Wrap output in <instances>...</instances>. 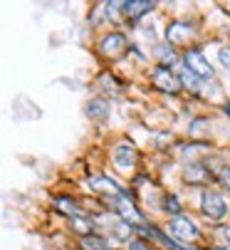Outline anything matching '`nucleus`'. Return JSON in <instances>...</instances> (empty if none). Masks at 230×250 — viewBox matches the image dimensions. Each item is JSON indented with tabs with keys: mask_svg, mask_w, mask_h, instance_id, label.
<instances>
[{
	"mask_svg": "<svg viewBox=\"0 0 230 250\" xmlns=\"http://www.w3.org/2000/svg\"><path fill=\"white\" fill-rule=\"evenodd\" d=\"M87 114H89L92 119H97V122L106 119V117H109V109H106V102H104V99H92V102L87 104Z\"/></svg>",
	"mask_w": 230,
	"mask_h": 250,
	"instance_id": "9d476101",
	"label": "nucleus"
},
{
	"mask_svg": "<svg viewBox=\"0 0 230 250\" xmlns=\"http://www.w3.org/2000/svg\"><path fill=\"white\" fill-rule=\"evenodd\" d=\"M183 176H186V181H190V184H203L206 178H208V171H206L201 164H190V166L183 171Z\"/></svg>",
	"mask_w": 230,
	"mask_h": 250,
	"instance_id": "9b49d317",
	"label": "nucleus"
},
{
	"mask_svg": "<svg viewBox=\"0 0 230 250\" xmlns=\"http://www.w3.org/2000/svg\"><path fill=\"white\" fill-rule=\"evenodd\" d=\"M129 250H151V248H148V245H146L144 240H139V238H136V240H131Z\"/></svg>",
	"mask_w": 230,
	"mask_h": 250,
	"instance_id": "a211bd4d",
	"label": "nucleus"
},
{
	"mask_svg": "<svg viewBox=\"0 0 230 250\" xmlns=\"http://www.w3.org/2000/svg\"><path fill=\"white\" fill-rule=\"evenodd\" d=\"M151 82H153V87L156 89H164V92H178L181 87H183V82H181V77L178 75H173L168 67H159V69H153V75H151Z\"/></svg>",
	"mask_w": 230,
	"mask_h": 250,
	"instance_id": "f03ea898",
	"label": "nucleus"
},
{
	"mask_svg": "<svg viewBox=\"0 0 230 250\" xmlns=\"http://www.w3.org/2000/svg\"><path fill=\"white\" fill-rule=\"evenodd\" d=\"M168 228H171V233H173L176 238H181V240H196V238L201 235L198 226L190 221V218H183V216H176Z\"/></svg>",
	"mask_w": 230,
	"mask_h": 250,
	"instance_id": "7ed1b4c3",
	"label": "nucleus"
},
{
	"mask_svg": "<svg viewBox=\"0 0 230 250\" xmlns=\"http://www.w3.org/2000/svg\"><path fill=\"white\" fill-rule=\"evenodd\" d=\"M203 213L210 218V221H220V218H225V213H228V206H225V201L218 196V193H206L203 196Z\"/></svg>",
	"mask_w": 230,
	"mask_h": 250,
	"instance_id": "20e7f679",
	"label": "nucleus"
},
{
	"mask_svg": "<svg viewBox=\"0 0 230 250\" xmlns=\"http://www.w3.org/2000/svg\"><path fill=\"white\" fill-rule=\"evenodd\" d=\"M156 57H161L166 64H173V62H176V52H173V50H168V47H164V45H159V47H156Z\"/></svg>",
	"mask_w": 230,
	"mask_h": 250,
	"instance_id": "ddd939ff",
	"label": "nucleus"
},
{
	"mask_svg": "<svg viewBox=\"0 0 230 250\" xmlns=\"http://www.w3.org/2000/svg\"><path fill=\"white\" fill-rule=\"evenodd\" d=\"M99 50H102L104 57H119L126 50V38H124L122 32H111V35H106V38L102 40Z\"/></svg>",
	"mask_w": 230,
	"mask_h": 250,
	"instance_id": "39448f33",
	"label": "nucleus"
},
{
	"mask_svg": "<svg viewBox=\"0 0 230 250\" xmlns=\"http://www.w3.org/2000/svg\"><path fill=\"white\" fill-rule=\"evenodd\" d=\"M89 186L94 188V191H102V193H109V196H117V198H122L124 193H122V188L111 181V178H92L89 181Z\"/></svg>",
	"mask_w": 230,
	"mask_h": 250,
	"instance_id": "6e6552de",
	"label": "nucleus"
},
{
	"mask_svg": "<svg viewBox=\"0 0 230 250\" xmlns=\"http://www.w3.org/2000/svg\"><path fill=\"white\" fill-rule=\"evenodd\" d=\"M82 248H84V250H109V248H106V240H104V238H97V235L82 238Z\"/></svg>",
	"mask_w": 230,
	"mask_h": 250,
	"instance_id": "f8f14e48",
	"label": "nucleus"
},
{
	"mask_svg": "<svg viewBox=\"0 0 230 250\" xmlns=\"http://www.w3.org/2000/svg\"><path fill=\"white\" fill-rule=\"evenodd\" d=\"M223 112H225V114L230 117V104H225V109H223Z\"/></svg>",
	"mask_w": 230,
	"mask_h": 250,
	"instance_id": "aec40b11",
	"label": "nucleus"
},
{
	"mask_svg": "<svg viewBox=\"0 0 230 250\" xmlns=\"http://www.w3.org/2000/svg\"><path fill=\"white\" fill-rule=\"evenodd\" d=\"M190 38H193V30H190L188 25H183V22H171L168 30H166V40L171 45H183Z\"/></svg>",
	"mask_w": 230,
	"mask_h": 250,
	"instance_id": "423d86ee",
	"label": "nucleus"
},
{
	"mask_svg": "<svg viewBox=\"0 0 230 250\" xmlns=\"http://www.w3.org/2000/svg\"><path fill=\"white\" fill-rule=\"evenodd\" d=\"M153 5L148 3V0H131V3H124V13L129 15V18H141L146 10H151Z\"/></svg>",
	"mask_w": 230,
	"mask_h": 250,
	"instance_id": "1a4fd4ad",
	"label": "nucleus"
},
{
	"mask_svg": "<svg viewBox=\"0 0 230 250\" xmlns=\"http://www.w3.org/2000/svg\"><path fill=\"white\" fill-rule=\"evenodd\" d=\"M114 161H117L119 168H131V166L136 164V151H134V146L119 144L117 149H114Z\"/></svg>",
	"mask_w": 230,
	"mask_h": 250,
	"instance_id": "0eeeda50",
	"label": "nucleus"
},
{
	"mask_svg": "<svg viewBox=\"0 0 230 250\" xmlns=\"http://www.w3.org/2000/svg\"><path fill=\"white\" fill-rule=\"evenodd\" d=\"M220 181L230 188V168H220Z\"/></svg>",
	"mask_w": 230,
	"mask_h": 250,
	"instance_id": "6ab92c4d",
	"label": "nucleus"
},
{
	"mask_svg": "<svg viewBox=\"0 0 230 250\" xmlns=\"http://www.w3.org/2000/svg\"><path fill=\"white\" fill-rule=\"evenodd\" d=\"M57 206H60V210H64V213H77V206L69 203V201H57Z\"/></svg>",
	"mask_w": 230,
	"mask_h": 250,
	"instance_id": "dca6fc26",
	"label": "nucleus"
},
{
	"mask_svg": "<svg viewBox=\"0 0 230 250\" xmlns=\"http://www.w3.org/2000/svg\"><path fill=\"white\" fill-rule=\"evenodd\" d=\"M218 250H220V248H218Z\"/></svg>",
	"mask_w": 230,
	"mask_h": 250,
	"instance_id": "4be33fe9",
	"label": "nucleus"
},
{
	"mask_svg": "<svg viewBox=\"0 0 230 250\" xmlns=\"http://www.w3.org/2000/svg\"><path fill=\"white\" fill-rule=\"evenodd\" d=\"M166 210H168V213H178V210H181L176 196H168V198H166Z\"/></svg>",
	"mask_w": 230,
	"mask_h": 250,
	"instance_id": "2eb2a0df",
	"label": "nucleus"
},
{
	"mask_svg": "<svg viewBox=\"0 0 230 250\" xmlns=\"http://www.w3.org/2000/svg\"><path fill=\"white\" fill-rule=\"evenodd\" d=\"M72 228H74L77 233H82L84 238H87V233H89V223H87L84 218H80V216H74V218H72Z\"/></svg>",
	"mask_w": 230,
	"mask_h": 250,
	"instance_id": "4468645a",
	"label": "nucleus"
},
{
	"mask_svg": "<svg viewBox=\"0 0 230 250\" xmlns=\"http://www.w3.org/2000/svg\"><path fill=\"white\" fill-rule=\"evenodd\" d=\"M183 60H186L188 72L193 75V77H198V80H210V77H213V67H210V62H208L198 50H188Z\"/></svg>",
	"mask_w": 230,
	"mask_h": 250,
	"instance_id": "f257e3e1",
	"label": "nucleus"
},
{
	"mask_svg": "<svg viewBox=\"0 0 230 250\" xmlns=\"http://www.w3.org/2000/svg\"><path fill=\"white\" fill-rule=\"evenodd\" d=\"M218 57H220V62H223V64L230 69V47H223V50L218 52Z\"/></svg>",
	"mask_w": 230,
	"mask_h": 250,
	"instance_id": "f3484780",
	"label": "nucleus"
},
{
	"mask_svg": "<svg viewBox=\"0 0 230 250\" xmlns=\"http://www.w3.org/2000/svg\"><path fill=\"white\" fill-rule=\"evenodd\" d=\"M225 238H228V240H230V226H228V228H225Z\"/></svg>",
	"mask_w": 230,
	"mask_h": 250,
	"instance_id": "412c9836",
	"label": "nucleus"
}]
</instances>
